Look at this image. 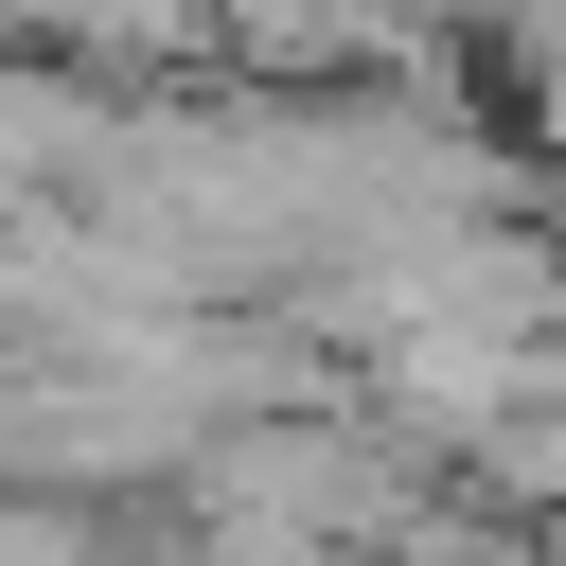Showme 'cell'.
Masks as SVG:
<instances>
[{
  "label": "cell",
  "instance_id": "cell-1",
  "mask_svg": "<svg viewBox=\"0 0 566 566\" xmlns=\"http://www.w3.org/2000/svg\"><path fill=\"white\" fill-rule=\"evenodd\" d=\"M0 566H106V548H88L71 513H18V531H0Z\"/></svg>",
  "mask_w": 566,
  "mask_h": 566
},
{
  "label": "cell",
  "instance_id": "cell-2",
  "mask_svg": "<svg viewBox=\"0 0 566 566\" xmlns=\"http://www.w3.org/2000/svg\"><path fill=\"white\" fill-rule=\"evenodd\" d=\"M18 159H35V106H18V88H0V177H18Z\"/></svg>",
  "mask_w": 566,
  "mask_h": 566
}]
</instances>
